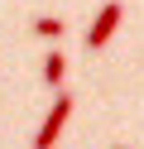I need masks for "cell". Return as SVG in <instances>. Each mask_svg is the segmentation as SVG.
<instances>
[{"mask_svg": "<svg viewBox=\"0 0 144 149\" xmlns=\"http://www.w3.org/2000/svg\"><path fill=\"white\" fill-rule=\"evenodd\" d=\"M67 116H72V96H67V91H58V96H53V111L43 116V125H38V135H34V149H53V139L63 135Z\"/></svg>", "mask_w": 144, "mask_h": 149, "instance_id": "6da1fadb", "label": "cell"}, {"mask_svg": "<svg viewBox=\"0 0 144 149\" xmlns=\"http://www.w3.org/2000/svg\"><path fill=\"white\" fill-rule=\"evenodd\" d=\"M120 15H125V10H120V0H106V5H101V15L86 24V48H91V53L111 43V34L120 29Z\"/></svg>", "mask_w": 144, "mask_h": 149, "instance_id": "7a4b0ae2", "label": "cell"}, {"mask_svg": "<svg viewBox=\"0 0 144 149\" xmlns=\"http://www.w3.org/2000/svg\"><path fill=\"white\" fill-rule=\"evenodd\" d=\"M63 72H67V58L53 48V53L43 58V82H48V87H63Z\"/></svg>", "mask_w": 144, "mask_h": 149, "instance_id": "3957f363", "label": "cell"}, {"mask_svg": "<svg viewBox=\"0 0 144 149\" xmlns=\"http://www.w3.org/2000/svg\"><path fill=\"white\" fill-rule=\"evenodd\" d=\"M63 29H67V24L58 19V15H38V19H34V34H38V39H63Z\"/></svg>", "mask_w": 144, "mask_h": 149, "instance_id": "277c9868", "label": "cell"}]
</instances>
